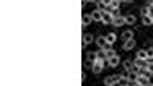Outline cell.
Instances as JSON below:
<instances>
[{
    "mask_svg": "<svg viewBox=\"0 0 153 86\" xmlns=\"http://www.w3.org/2000/svg\"><path fill=\"white\" fill-rule=\"evenodd\" d=\"M104 62L106 60H101V59H96L94 62L91 63V71L94 75H98V73H101V71L104 70Z\"/></svg>",
    "mask_w": 153,
    "mask_h": 86,
    "instance_id": "1",
    "label": "cell"
},
{
    "mask_svg": "<svg viewBox=\"0 0 153 86\" xmlns=\"http://www.w3.org/2000/svg\"><path fill=\"white\" fill-rule=\"evenodd\" d=\"M119 78H121V75H109V76H106L103 81L106 86H114V85L119 83Z\"/></svg>",
    "mask_w": 153,
    "mask_h": 86,
    "instance_id": "2",
    "label": "cell"
},
{
    "mask_svg": "<svg viewBox=\"0 0 153 86\" xmlns=\"http://www.w3.org/2000/svg\"><path fill=\"white\" fill-rule=\"evenodd\" d=\"M150 85H153L152 78H147V76H143V75H138L137 86H150Z\"/></svg>",
    "mask_w": 153,
    "mask_h": 86,
    "instance_id": "3",
    "label": "cell"
},
{
    "mask_svg": "<svg viewBox=\"0 0 153 86\" xmlns=\"http://www.w3.org/2000/svg\"><path fill=\"white\" fill-rule=\"evenodd\" d=\"M106 62H108V65L111 67V68H114V67H117L119 63H121V59H119V55H117V54H114L112 57H109V59L106 60Z\"/></svg>",
    "mask_w": 153,
    "mask_h": 86,
    "instance_id": "4",
    "label": "cell"
},
{
    "mask_svg": "<svg viewBox=\"0 0 153 86\" xmlns=\"http://www.w3.org/2000/svg\"><path fill=\"white\" fill-rule=\"evenodd\" d=\"M112 24H114L116 28H121L126 24V16L124 15H119V16H114V20H112Z\"/></svg>",
    "mask_w": 153,
    "mask_h": 86,
    "instance_id": "5",
    "label": "cell"
},
{
    "mask_svg": "<svg viewBox=\"0 0 153 86\" xmlns=\"http://www.w3.org/2000/svg\"><path fill=\"white\" fill-rule=\"evenodd\" d=\"M112 20H114V16H112L109 12H106V10H103V18H101V23H104V24H111V23H112Z\"/></svg>",
    "mask_w": 153,
    "mask_h": 86,
    "instance_id": "6",
    "label": "cell"
},
{
    "mask_svg": "<svg viewBox=\"0 0 153 86\" xmlns=\"http://www.w3.org/2000/svg\"><path fill=\"white\" fill-rule=\"evenodd\" d=\"M122 49H124V51H132V49H135V39H129V41H124Z\"/></svg>",
    "mask_w": 153,
    "mask_h": 86,
    "instance_id": "7",
    "label": "cell"
},
{
    "mask_svg": "<svg viewBox=\"0 0 153 86\" xmlns=\"http://www.w3.org/2000/svg\"><path fill=\"white\" fill-rule=\"evenodd\" d=\"M91 18H93V21H101V18H103V10L94 8L91 12Z\"/></svg>",
    "mask_w": 153,
    "mask_h": 86,
    "instance_id": "8",
    "label": "cell"
},
{
    "mask_svg": "<svg viewBox=\"0 0 153 86\" xmlns=\"http://www.w3.org/2000/svg\"><path fill=\"white\" fill-rule=\"evenodd\" d=\"M94 42H96V46H98L100 49H103L104 46L108 44V41H106V36H98V37H96V41H94Z\"/></svg>",
    "mask_w": 153,
    "mask_h": 86,
    "instance_id": "9",
    "label": "cell"
},
{
    "mask_svg": "<svg viewBox=\"0 0 153 86\" xmlns=\"http://www.w3.org/2000/svg\"><path fill=\"white\" fill-rule=\"evenodd\" d=\"M93 21V18H91V13H85V15L82 16V24H83V28L85 26H88L90 23Z\"/></svg>",
    "mask_w": 153,
    "mask_h": 86,
    "instance_id": "10",
    "label": "cell"
},
{
    "mask_svg": "<svg viewBox=\"0 0 153 86\" xmlns=\"http://www.w3.org/2000/svg\"><path fill=\"white\" fill-rule=\"evenodd\" d=\"M91 42H93V34H90V33L83 34V47H86V46L91 44Z\"/></svg>",
    "mask_w": 153,
    "mask_h": 86,
    "instance_id": "11",
    "label": "cell"
},
{
    "mask_svg": "<svg viewBox=\"0 0 153 86\" xmlns=\"http://www.w3.org/2000/svg\"><path fill=\"white\" fill-rule=\"evenodd\" d=\"M121 39L122 41H129V39H134V33L130 29H126L124 33L121 34Z\"/></svg>",
    "mask_w": 153,
    "mask_h": 86,
    "instance_id": "12",
    "label": "cell"
},
{
    "mask_svg": "<svg viewBox=\"0 0 153 86\" xmlns=\"http://www.w3.org/2000/svg\"><path fill=\"white\" fill-rule=\"evenodd\" d=\"M148 60V59H147ZM147 60L143 59H138V57H135V60H134V65L137 67V68H142V67H147Z\"/></svg>",
    "mask_w": 153,
    "mask_h": 86,
    "instance_id": "13",
    "label": "cell"
},
{
    "mask_svg": "<svg viewBox=\"0 0 153 86\" xmlns=\"http://www.w3.org/2000/svg\"><path fill=\"white\" fill-rule=\"evenodd\" d=\"M142 23H143L145 26H150V24H153V18L150 15H145V16H142Z\"/></svg>",
    "mask_w": 153,
    "mask_h": 86,
    "instance_id": "14",
    "label": "cell"
},
{
    "mask_svg": "<svg viewBox=\"0 0 153 86\" xmlns=\"http://www.w3.org/2000/svg\"><path fill=\"white\" fill-rule=\"evenodd\" d=\"M124 16H126V24H135L137 21L135 15H124Z\"/></svg>",
    "mask_w": 153,
    "mask_h": 86,
    "instance_id": "15",
    "label": "cell"
},
{
    "mask_svg": "<svg viewBox=\"0 0 153 86\" xmlns=\"http://www.w3.org/2000/svg\"><path fill=\"white\" fill-rule=\"evenodd\" d=\"M96 55H98V59H101V60H108V55H106V51H104V49H100V47H98Z\"/></svg>",
    "mask_w": 153,
    "mask_h": 86,
    "instance_id": "16",
    "label": "cell"
},
{
    "mask_svg": "<svg viewBox=\"0 0 153 86\" xmlns=\"http://www.w3.org/2000/svg\"><path fill=\"white\" fill-rule=\"evenodd\" d=\"M98 59V55H96V52H86V60H88L90 63H93L94 60Z\"/></svg>",
    "mask_w": 153,
    "mask_h": 86,
    "instance_id": "17",
    "label": "cell"
},
{
    "mask_svg": "<svg viewBox=\"0 0 153 86\" xmlns=\"http://www.w3.org/2000/svg\"><path fill=\"white\" fill-rule=\"evenodd\" d=\"M137 57H138V59L147 60V59H148V55H147V49H140V51L137 52Z\"/></svg>",
    "mask_w": 153,
    "mask_h": 86,
    "instance_id": "18",
    "label": "cell"
},
{
    "mask_svg": "<svg viewBox=\"0 0 153 86\" xmlns=\"http://www.w3.org/2000/svg\"><path fill=\"white\" fill-rule=\"evenodd\" d=\"M116 39H117V37H116V34H114V33H109V34H106V41L109 42V44H114V42H116Z\"/></svg>",
    "mask_w": 153,
    "mask_h": 86,
    "instance_id": "19",
    "label": "cell"
},
{
    "mask_svg": "<svg viewBox=\"0 0 153 86\" xmlns=\"http://www.w3.org/2000/svg\"><path fill=\"white\" fill-rule=\"evenodd\" d=\"M117 85H121V86H129V80L127 78H124V76H121L119 78V83Z\"/></svg>",
    "mask_w": 153,
    "mask_h": 86,
    "instance_id": "20",
    "label": "cell"
},
{
    "mask_svg": "<svg viewBox=\"0 0 153 86\" xmlns=\"http://www.w3.org/2000/svg\"><path fill=\"white\" fill-rule=\"evenodd\" d=\"M121 0H112V2H111V7H112V8H119V7H121Z\"/></svg>",
    "mask_w": 153,
    "mask_h": 86,
    "instance_id": "21",
    "label": "cell"
},
{
    "mask_svg": "<svg viewBox=\"0 0 153 86\" xmlns=\"http://www.w3.org/2000/svg\"><path fill=\"white\" fill-rule=\"evenodd\" d=\"M147 68L153 73V59H148V60H147Z\"/></svg>",
    "mask_w": 153,
    "mask_h": 86,
    "instance_id": "22",
    "label": "cell"
},
{
    "mask_svg": "<svg viewBox=\"0 0 153 86\" xmlns=\"http://www.w3.org/2000/svg\"><path fill=\"white\" fill-rule=\"evenodd\" d=\"M129 75H130V70L124 68V70H122V73H121V76H124V78H127V80H129Z\"/></svg>",
    "mask_w": 153,
    "mask_h": 86,
    "instance_id": "23",
    "label": "cell"
},
{
    "mask_svg": "<svg viewBox=\"0 0 153 86\" xmlns=\"http://www.w3.org/2000/svg\"><path fill=\"white\" fill-rule=\"evenodd\" d=\"M111 15H112V16H119V15H121V10H119V8H112Z\"/></svg>",
    "mask_w": 153,
    "mask_h": 86,
    "instance_id": "24",
    "label": "cell"
},
{
    "mask_svg": "<svg viewBox=\"0 0 153 86\" xmlns=\"http://www.w3.org/2000/svg\"><path fill=\"white\" fill-rule=\"evenodd\" d=\"M147 55L148 59H153V47H147Z\"/></svg>",
    "mask_w": 153,
    "mask_h": 86,
    "instance_id": "25",
    "label": "cell"
},
{
    "mask_svg": "<svg viewBox=\"0 0 153 86\" xmlns=\"http://www.w3.org/2000/svg\"><path fill=\"white\" fill-rule=\"evenodd\" d=\"M103 49H104V51H106V52H109V51H112V49H114V47H112V44H109V42H108V44L104 46Z\"/></svg>",
    "mask_w": 153,
    "mask_h": 86,
    "instance_id": "26",
    "label": "cell"
},
{
    "mask_svg": "<svg viewBox=\"0 0 153 86\" xmlns=\"http://www.w3.org/2000/svg\"><path fill=\"white\" fill-rule=\"evenodd\" d=\"M140 13H142V16H145V15H148V7H143V8L140 10Z\"/></svg>",
    "mask_w": 153,
    "mask_h": 86,
    "instance_id": "27",
    "label": "cell"
},
{
    "mask_svg": "<svg viewBox=\"0 0 153 86\" xmlns=\"http://www.w3.org/2000/svg\"><path fill=\"white\" fill-rule=\"evenodd\" d=\"M111 2H112V0H101V3H103L104 7H109V5H111Z\"/></svg>",
    "mask_w": 153,
    "mask_h": 86,
    "instance_id": "28",
    "label": "cell"
},
{
    "mask_svg": "<svg viewBox=\"0 0 153 86\" xmlns=\"http://www.w3.org/2000/svg\"><path fill=\"white\" fill-rule=\"evenodd\" d=\"M86 3H96V0H86Z\"/></svg>",
    "mask_w": 153,
    "mask_h": 86,
    "instance_id": "29",
    "label": "cell"
},
{
    "mask_svg": "<svg viewBox=\"0 0 153 86\" xmlns=\"http://www.w3.org/2000/svg\"><path fill=\"white\" fill-rule=\"evenodd\" d=\"M126 2H132V0H126Z\"/></svg>",
    "mask_w": 153,
    "mask_h": 86,
    "instance_id": "30",
    "label": "cell"
},
{
    "mask_svg": "<svg viewBox=\"0 0 153 86\" xmlns=\"http://www.w3.org/2000/svg\"><path fill=\"white\" fill-rule=\"evenodd\" d=\"M121 2H126V0H121Z\"/></svg>",
    "mask_w": 153,
    "mask_h": 86,
    "instance_id": "31",
    "label": "cell"
}]
</instances>
